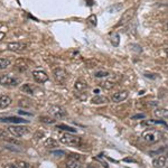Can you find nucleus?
I'll return each instance as SVG.
<instances>
[{
  "label": "nucleus",
  "mask_w": 168,
  "mask_h": 168,
  "mask_svg": "<svg viewBox=\"0 0 168 168\" xmlns=\"http://www.w3.org/2000/svg\"><path fill=\"white\" fill-rule=\"evenodd\" d=\"M143 139L148 143H157L158 140L160 139L161 133L158 130H155V129H148L146 131H143Z\"/></svg>",
  "instance_id": "1"
},
{
  "label": "nucleus",
  "mask_w": 168,
  "mask_h": 168,
  "mask_svg": "<svg viewBox=\"0 0 168 168\" xmlns=\"http://www.w3.org/2000/svg\"><path fill=\"white\" fill-rule=\"evenodd\" d=\"M59 141L64 145H69V146H79L82 141V139L77 136H73L69 135V133H64V135L61 136L59 138Z\"/></svg>",
  "instance_id": "2"
},
{
  "label": "nucleus",
  "mask_w": 168,
  "mask_h": 168,
  "mask_svg": "<svg viewBox=\"0 0 168 168\" xmlns=\"http://www.w3.org/2000/svg\"><path fill=\"white\" fill-rule=\"evenodd\" d=\"M20 83V79L7 74H1L0 75V85L4 86H17Z\"/></svg>",
  "instance_id": "3"
},
{
  "label": "nucleus",
  "mask_w": 168,
  "mask_h": 168,
  "mask_svg": "<svg viewBox=\"0 0 168 168\" xmlns=\"http://www.w3.org/2000/svg\"><path fill=\"white\" fill-rule=\"evenodd\" d=\"M8 131L15 137H22L28 132V128L24 127V126H10L8 128Z\"/></svg>",
  "instance_id": "4"
},
{
  "label": "nucleus",
  "mask_w": 168,
  "mask_h": 168,
  "mask_svg": "<svg viewBox=\"0 0 168 168\" xmlns=\"http://www.w3.org/2000/svg\"><path fill=\"white\" fill-rule=\"evenodd\" d=\"M135 12H136L135 8H129V9H127V10L123 12V15L121 16L120 20L118 22V26L124 25V24H127V22H130L132 19V17L135 16Z\"/></svg>",
  "instance_id": "5"
},
{
  "label": "nucleus",
  "mask_w": 168,
  "mask_h": 168,
  "mask_svg": "<svg viewBox=\"0 0 168 168\" xmlns=\"http://www.w3.org/2000/svg\"><path fill=\"white\" fill-rule=\"evenodd\" d=\"M49 113H51L54 118H56V119H62V118H64L66 114H67L65 109L59 106H51V108H49Z\"/></svg>",
  "instance_id": "6"
},
{
  "label": "nucleus",
  "mask_w": 168,
  "mask_h": 168,
  "mask_svg": "<svg viewBox=\"0 0 168 168\" xmlns=\"http://www.w3.org/2000/svg\"><path fill=\"white\" fill-rule=\"evenodd\" d=\"M53 74H54V79L56 80V82L61 84L65 83V81L67 80V73L63 69H55Z\"/></svg>",
  "instance_id": "7"
},
{
  "label": "nucleus",
  "mask_w": 168,
  "mask_h": 168,
  "mask_svg": "<svg viewBox=\"0 0 168 168\" xmlns=\"http://www.w3.org/2000/svg\"><path fill=\"white\" fill-rule=\"evenodd\" d=\"M26 48H27V44H25V43L15 42V43H8L7 44V49L11 52H24Z\"/></svg>",
  "instance_id": "8"
},
{
  "label": "nucleus",
  "mask_w": 168,
  "mask_h": 168,
  "mask_svg": "<svg viewBox=\"0 0 168 168\" xmlns=\"http://www.w3.org/2000/svg\"><path fill=\"white\" fill-rule=\"evenodd\" d=\"M33 77L37 83H45L48 81V75L45 73L44 71H34Z\"/></svg>",
  "instance_id": "9"
},
{
  "label": "nucleus",
  "mask_w": 168,
  "mask_h": 168,
  "mask_svg": "<svg viewBox=\"0 0 168 168\" xmlns=\"http://www.w3.org/2000/svg\"><path fill=\"white\" fill-rule=\"evenodd\" d=\"M79 156L74 155V156H71V157L66 160L65 167L66 168H81V163L79 160Z\"/></svg>",
  "instance_id": "10"
},
{
  "label": "nucleus",
  "mask_w": 168,
  "mask_h": 168,
  "mask_svg": "<svg viewBox=\"0 0 168 168\" xmlns=\"http://www.w3.org/2000/svg\"><path fill=\"white\" fill-rule=\"evenodd\" d=\"M0 121L2 122H8V123H27L28 121L22 119V118H18V117H2L0 118Z\"/></svg>",
  "instance_id": "11"
},
{
  "label": "nucleus",
  "mask_w": 168,
  "mask_h": 168,
  "mask_svg": "<svg viewBox=\"0 0 168 168\" xmlns=\"http://www.w3.org/2000/svg\"><path fill=\"white\" fill-rule=\"evenodd\" d=\"M127 98H128V92L127 91H120V92L114 93L113 96H112V101L116 102V103H119V102L124 101Z\"/></svg>",
  "instance_id": "12"
},
{
  "label": "nucleus",
  "mask_w": 168,
  "mask_h": 168,
  "mask_svg": "<svg viewBox=\"0 0 168 168\" xmlns=\"http://www.w3.org/2000/svg\"><path fill=\"white\" fill-rule=\"evenodd\" d=\"M166 160H167V158L165 157V156H159L158 158H156V159H153V165L155 168H161L164 167L165 164H166Z\"/></svg>",
  "instance_id": "13"
},
{
  "label": "nucleus",
  "mask_w": 168,
  "mask_h": 168,
  "mask_svg": "<svg viewBox=\"0 0 168 168\" xmlns=\"http://www.w3.org/2000/svg\"><path fill=\"white\" fill-rule=\"evenodd\" d=\"M10 103H11L10 96H8V95H1L0 96V109L7 108V106H10Z\"/></svg>",
  "instance_id": "14"
},
{
  "label": "nucleus",
  "mask_w": 168,
  "mask_h": 168,
  "mask_svg": "<svg viewBox=\"0 0 168 168\" xmlns=\"http://www.w3.org/2000/svg\"><path fill=\"white\" fill-rule=\"evenodd\" d=\"M109 99L104 96V95H96L92 99V103L93 104H103V103H108Z\"/></svg>",
  "instance_id": "15"
},
{
  "label": "nucleus",
  "mask_w": 168,
  "mask_h": 168,
  "mask_svg": "<svg viewBox=\"0 0 168 168\" xmlns=\"http://www.w3.org/2000/svg\"><path fill=\"white\" fill-rule=\"evenodd\" d=\"M155 116L163 119H168V110L167 109H157L155 110Z\"/></svg>",
  "instance_id": "16"
},
{
  "label": "nucleus",
  "mask_w": 168,
  "mask_h": 168,
  "mask_svg": "<svg viewBox=\"0 0 168 168\" xmlns=\"http://www.w3.org/2000/svg\"><path fill=\"white\" fill-rule=\"evenodd\" d=\"M44 146L46 147V148H55V147L59 146V143L53 138H47L45 140Z\"/></svg>",
  "instance_id": "17"
},
{
  "label": "nucleus",
  "mask_w": 168,
  "mask_h": 168,
  "mask_svg": "<svg viewBox=\"0 0 168 168\" xmlns=\"http://www.w3.org/2000/svg\"><path fill=\"white\" fill-rule=\"evenodd\" d=\"M74 88H75L76 91H83V90H85V89L88 88V84L85 83L84 81L79 80V81L75 82V84H74Z\"/></svg>",
  "instance_id": "18"
},
{
  "label": "nucleus",
  "mask_w": 168,
  "mask_h": 168,
  "mask_svg": "<svg viewBox=\"0 0 168 168\" xmlns=\"http://www.w3.org/2000/svg\"><path fill=\"white\" fill-rule=\"evenodd\" d=\"M15 69L19 72H25L26 69H27V65H26L25 63L24 64H20V59H18L15 64Z\"/></svg>",
  "instance_id": "19"
},
{
  "label": "nucleus",
  "mask_w": 168,
  "mask_h": 168,
  "mask_svg": "<svg viewBox=\"0 0 168 168\" xmlns=\"http://www.w3.org/2000/svg\"><path fill=\"white\" fill-rule=\"evenodd\" d=\"M40 121L42 122H44V123H47V124H52V123H55V119L52 117H47V116H42L39 118Z\"/></svg>",
  "instance_id": "20"
},
{
  "label": "nucleus",
  "mask_w": 168,
  "mask_h": 168,
  "mask_svg": "<svg viewBox=\"0 0 168 168\" xmlns=\"http://www.w3.org/2000/svg\"><path fill=\"white\" fill-rule=\"evenodd\" d=\"M114 85H116V83L112 82V81H106V82H102V83H101V86H102L103 89H106V90H111Z\"/></svg>",
  "instance_id": "21"
},
{
  "label": "nucleus",
  "mask_w": 168,
  "mask_h": 168,
  "mask_svg": "<svg viewBox=\"0 0 168 168\" xmlns=\"http://www.w3.org/2000/svg\"><path fill=\"white\" fill-rule=\"evenodd\" d=\"M119 34L118 33H112L111 34V43L113 46H118L119 45Z\"/></svg>",
  "instance_id": "22"
},
{
  "label": "nucleus",
  "mask_w": 168,
  "mask_h": 168,
  "mask_svg": "<svg viewBox=\"0 0 168 168\" xmlns=\"http://www.w3.org/2000/svg\"><path fill=\"white\" fill-rule=\"evenodd\" d=\"M22 90L25 92V93H29V94H33L34 86H33V85H30V84H25V85H22Z\"/></svg>",
  "instance_id": "23"
},
{
  "label": "nucleus",
  "mask_w": 168,
  "mask_h": 168,
  "mask_svg": "<svg viewBox=\"0 0 168 168\" xmlns=\"http://www.w3.org/2000/svg\"><path fill=\"white\" fill-rule=\"evenodd\" d=\"M10 65V61L7 59H0V69H7L8 66Z\"/></svg>",
  "instance_id": "24"
},
{
  "label": "nucleus",
  "mask_w": 168,
  "mask_h": 168,
  "mask_svg": "<svg viewBox=\"0 0 168 168\" xmlns=\"http://www.w3.org/2000/svg\"><path fill=\"white\" fill-rule=\"evenodd\" d=\"M57 129H62V130H65V131H69V132H75L76 130L72 127H69V126H66V124H59L57 126Z\"/></svg>",
  "instance_id": "25"
},
{
  "label": "nucleus",
  "mask_w": 168,
  "mask_h": 168,
  "mask_svg": "<svg viewBox=\"0 0 168 168\" xmlns=\"http://www.w3.org/2000/svg\"><path fill=\"white\" fill-rule=\"evenodd\" d=\"M17 167L18 168H33V165L28 164V163H26V161H18L17 163Z\"/></svg>",
  "instance_id": "26"
},
{
  "label": "nucleus",
  "mask_w": 168,
  "mask_h": 168,
  "mask_svg": "<svg viewBox=\"0 0 168 168\" xmlns=\"http://www.w3.org/2000/svg\"><path fill=\"white\" fill-rule=\"evenodd\" d=\"M166 148H167V147L166 146H163L160 148V149H158V150H153V151H150V155H151V156H158V155H160L161 153H163V151H165V150H166Z\"/></svg>",
  "instance_id": "27"
},
{
  "label": "nucleus",
  "mask_w": 168,
  "mask_h": 168,
  "mask_svg": "<svg viewBox=\"0 0 168 168\" xmlns=\"http://www.w3.org/2000/svg\"><path fill=\"white\" fill-rule=\"evenodd\" d=\"M109 75V72L106 71H98L95 72V76L96 77H104V76H108Z\"/></svg>",
  "instance_id": "28"
},
{
  "label": "nucleus",
  "mask_w": 168,
  "mask_h": 168,
  "mask_svg": "<svg viewBox=\"0 0 168 168\" xmlns=\"http://www.w3.org/2000/svg\"><path fill=\"white\" fill-rule=\"evenodd\" d=\"M88 22H90V24H92L93 26H96V16H95V15H91L88 18Z\"/></svg>",
  "instance_id": "29"
},
{
  "label": "nucleus",
  "mask_w": 168,
  "mask_h": 168,
  "mask_svg": "<svg viewBox=\"0 0 168 168\" xmlns=\"http://www.w3.org/2000/svg\"><path fill=\"white\" fill-rule=\"evenodd\" d=\"M7 138H8L7 131H5V130H2V129H0V139H4V140H6Z\"/></svg>",
  "instance_id": "30"
},
{
  "label": "nucleus",
  "mask_w": 168,
  "mask_h": 168,
  "mask_svg": "<svg viewBox=\"0 0 168 168\" xmlns=\"http://www.w3.org/2000/svg\"><path fill=\"white\" fill-rule=\"evenodd\" d=\"M4 168H18V167L14 164H6L4 165Z\"/></svg>",
  "instance_id": "31"
},
{
  "label": "nucleus",
  "mask_w": 168,
  "mask_h": 168,
  "mask_svg": "<svg viewBox=\"0 0 168 168\" xmlns=\"http://www.w3.org/2000/svg\"><path fill=\"white\" fill-rule=\"evenodd\" d=\"M145 118V114H137V116H133L132 119H143Z\"/></svg>",
  "instance_id": "32"
},
{
  "label": "nucleus",
  "mask_w": 168,
  "mask_h": 168,
  "mask_svg": "<svg viewBox=\"0 0 168 168\" xmlns=\"http://www.w3.org/2000/svg\"><path fill=\"white\" fill-rule=\"evenodd\" d=\"M53 155H59V156H64L65 153L64 151H53Z\"/></svg>",
  "instance_id": "33"
},
{
  "label": "nucleus",
  "mask_w": 168,
  "mask_h": 168,
  "mask_svg": "<svg viewBox=\"0 0 168 168\" xmlns=\"http://www.w3.org/2000/svg\"><path fill=\"white\" fill-rule=\"evenodd\" d=\"M43 136H44V132H38V133H36V135H35V138L39 139V137H43Z\"/></svg>",
  "instance_id": "34"
},
{
  "label": "nucleus",
  "mask_w": 168,
  "mask_h": 168,
  "mask_svg": "<svg viewBox=\"0 0 168 168\" xmlns=\"http://www.w3.org/2000/svg\"><path fill=\"white\" fill-rule=\"evenodd\" d=\"M4 37H5V33H2V32H0V40L4 39Z\"/></svg>",
  "instance_id": "35"
},
{
  "label": "nucleus",
  "mask_w": 168,
  "mask_h": 168,
  "mask_svg": "<svg viewBox=\"0 0 168 168\" xmlns=\"http://www.w3.org/2000/svg\"><path fill=\"white\" fill-rule=\"evenodd\" d=\"M86 168H95V167H94V166H92V165H89V166H88Z\"/></svg>",
  "instance_id": "36"
},
{
  "label": "nucleus",
  "mask_w": 168,
  "mask_h": 168,
  "mask_svg": "<svg viewBox=\"0 0 168 168\" xmlns=\"http://www.w3.org/2000/svg\"><path fill=\"white\" fill-rule=\"evenodd\" d=\"M165 52H166V54L168 55V48H166V49H165Z\"/></svg>",
  "instance_id": "37"
},
{
  "label": "nucleus",
  "mask_w": 168,
  "mask_h": 168,
  "mask_svg": "<svg viewBox=\"0 0 168 168\" xmlns=\"http://www.w3.org/2000/svg\"><path fill=\"white\" fill-rule=\"evenodd\" d=\"M167 29H168V22H167Z\"/></svg>",
  "instance_id": "38"
}]
</instances>
